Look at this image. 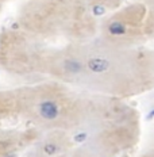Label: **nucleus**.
<instances>
[{
    "label": "nucleus",
    "instance_id": "13",
    "mask_svg": "<svg viewBox=\"0 0 154 157\" xmlns=\"http://www.w3.org/2000/svg\"><path fill=\"white\" fill-rule=\"evenodd\" d=\"M138 157H154V156H153V155H150V153H147V152H146L145 155H142V156H138Z\"/></svg>",
    "mask_w": 154,
    "mask_h": 157
},
{
    "label": "nucleus",
    "instance_id": "1",
    "mask_svg": "<svg viewBox=\"0 0 154 157\" xmlns=\"http://www.w3.org/2000/svg\"><path fill=\"white\" fill-rule=\"evenodd\" d=\"M46 80L87 94L130 100L154 90V49L120 46L99 35L51 46Z\"/></svg>",
    "mask_w": 154,
    "mask_h": 157
},
{
    "label": "nucleus",
    "instance_id": "12",
    "mask_svg": "<svg viewBox=\"0 0 154 157\" xmlns=\"http://www.w3.org/2000/svg\"><path fill=\"white\" fill-rule=\"evenodd\" d=\"M141 2H143V3H146V4L153 6V7H154V0H141Z\"/></svg>",
    "mask_w": 154,
    "mask_h": 157
},
{
    "label": "nucleus",
    "instance_id": "4",
    "mask_svg": "<svg viewBox=\"0 0 154 157\" xmlns=\"http://www.w3.org/2000/svg\"><path fill=\"white\" fill-rule=\"evenodd\" d=\"M14 25L51 46H62L96 37L100 18L85 0H27Z\"/></svg>",
    "mask_w": 154,
    "mask_h": 157
},
{
    "label": "nucleus",
    "instance_id": "7",
    "mask_svg": "<svg viewBox=\"0 0 154 157\" xmlns=\"http://www.w3.org/2000/svg\"><path fill=\"white\" fill-rule=\"evenodd\" d=\"M21 157H91L76 148L70 136L64 132L42 133Z\"/></svg>",
    "mask_w": 154,
    "mask_h": 157
},
{
    "label": "nucleus",
    "instance_id": "11",
    "mask_svg": "<svg viewBox=\"0 0 154 157\" xmlns=\"http://www.w3.org/2000/svg\"><path fill=\"white\" fill-rule=\"evenodd\" d=\"M11 2H14V0H0V12H2L6 6H8Z\"/></svg>",
    "mask_w": 154,
    "mask_h": 157
},
{
    "label": "nucleus",
    "instance_id": "6",
    "mask_svg": "<svg viewBox=\"0 0 154 157\" xmlns=\"http://www.w3.org/2000/svg\"><path fill=\"white\" fill-rule=\"evenodd\" d=\"M100 38L129 48H145L154 42V7L146 3H123L100 19Z\"/></svg>",
    "mask_w": 154,
    "mask_h": 157
},
{
    "label": "nucleus",
    "instance_id": "10",
    "mask_svg": "<svg viewBox=\"0 0 154 157\" xmlns=\"http://www.w3.org/2000/svg\"><path fill=\"white\" fill-rule=\"evenodd\" d=\"M147 153L154 156V132L152 134V138H150V145H149V149H147Z\"/></svg>",
    "mask_w": 154,
    "mask_h": 157
},
{
    "label": "nucleus",
    "instance_id": "5",
    "mask_svg": "<svg viewBox=\"0 0 154 157\" xmlns=\"http://www.w3.org/2000/svg\"><path fill=\"white\" fill-rule=\"evenodd\" d=\"M51 45L16 25L0 30V69L22 80H46V65Z\"/></svg>",
    "mask_w": 154,
    "mask_h": 157
},
{
    "label": "nucleus",
    "instance_id": "9",
    "mask_svg": "<svg viewBox=\"0 0 154 157\" xmlns=\"http://www.w3.org/2000/svg\"><path fill=\"white\" fill-rule=\"evenodd\" d=\"M85 3L100 18L101 15L106 16L115 11L116 8H119L124 3V0H85Z\"/></svg>",
    "mask_w": 154,
    "mask_h": 157
},
{
    "label": "nucleus",
    "instance_id": "2",
    "mask_svg": "<svg viewBox=\"0 0 154 157\" xmlns=\"http://www.w3.org/2000/svg\"><path fill=\"white\" fill-rule=\"evenodd\" d=\"M83 103L84 92L54 80L4 88L0 90V125L70 136L78 125Z\"/></svg>",
    "mask_w": 154,
    "mask_h": 157
},
{
    "label": "nucleus",
    "instance_id": "3",
    "mask_svg": "<svg viewBox=\"0 0 154 157\" xmlns=\"http://www.w3.org/2000/svg\"><path fill=\"white\" fill-rule=\"evenodd\" d=\"M70 138L91 157L129 155L141 140L139 113L130 100L84 92L80 122Z\"/></svg>",
    "mask_w": 154,
    "mask_h": 157
},
{
    "label": "nucleus",
    "instance_id": "8",
    "mask_svg": "<svg viewBox=\"0 0 154 157\" xmlns=\"http://www.w3.org/2000/svg\"><path fill=\"white\" fill-rule=\"evenodd\" d=\"M41 134L28 127L0 125V157H21Z\"/></svg>",
    "mask_w": 154,
    "mask_h": 157
}]
</instances>
